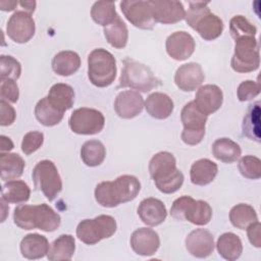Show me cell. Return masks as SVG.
<instances>
[{
  "label": "cell",
  "mask_w": 261,
  "mask_h": 261,
  "mask_svg": "<svg viewBox=\"0 0 261 261\" xmlns=\"http://www.w3.org/2000/svg\"><path fill=\"white\" fill-rule=\"evenodd\" d=\"M180 120L184 125L180 138L182 142L190 146L201 143L205 136L207 115L202 113L194 101L187 103L180 112Z\"/></svg>",
  "instance_id": "cell-11"
},
{
  "label": "cell",
  "mask_w": 261,
  "mask_h": 261,
  "mask_svg": "<svg viewBox=\"0 0 261 261\" xmlns=\"http://www.w3.org/2000/svg\"><path fill=\"white\" fill-rule=\"evenodd\" d=\"M216 249L223 259L234 261L242 255L243 244L241 239L236 233L224 232L218 238Z\"/></svg>",
  "instance_id": "cell-29"
},
{
  "label": "cell",
  "mask_w": 261,
  "mask_h": 261,
  "mask_svg": "<svg viewBox=\"0 0 261 261\" xmlns=\"http://www.w3.org/2000/svg\"><path fill=\"white\" fill-rule=\"evenodd\" d=\"M144 107V99L139 92L126 90L120 92L114 101L116 114L123 119H130L138 116Z\"/></svg>",
  "instance_id": "cell-20"
},
{
  "label": "cell",
  "mask_w": 261,
  "mask_h": 261,
  "mask_svg": "<svg viewBox=\"0 0 261 261\" xmlns=\"http://www.w3.org/2000/svg\"><path fill=\"white\" fill-rule=\"evenodd\" d=\"M194 102L197 108L208 116L216 112L221 107L223 102V93L216 85H204L198 89Z\"/></svg>",
  "instance_id": "cell-19"
},
{
  "label": "cell",
  "mask_w": 261,
  "mask_h": 261,
  "mask_svg": "<svg viewBox=\"0 0 261 261\" xmlns=\"http://www.w3.org/2000/svg\"><path fill=\"white\" fill-rule=\"evenodd\" d=\"M0 97L1 100H4L9 103L17 102L19 98V90L14 80H1Z\"/></svg>",
  "instance_id": "cell-43"
},
{
  "label": "cell",
  "mask_w": 261,
  "mask_h": 261,
  "mask_svg": "<svg viewBox=\"0 0 261 261\" xmlns=\"http://www.w3.org/2000/svg\"><path fill=\"white\" fill-rule=\"evenodd\" d=\"M36 24L32 14L23 11H15L8 19L6 24V34L17 44L29 42L35 35Z\"/></svg>",
  "instance_id": "cell-14"
},
{
  "label": "cell",
  "mask_w": 261,
  "mask_h": 261,
  "mask_svg": "<svg viewBox=\"0 0 261 261\" xmlns=\"http://www.w3.org/2000/svg\"><path fill=\"white\" fill-rule=\"evenodd\" d=\"M44 142V134L41 132H29L27 133L21 141V151L25 155H31L41 148Z\"/></svg>",
  "instance_id": "cell-42"
},
{
  "label": "cell",
  "mask_w": 261,
  "mask_h": 261,
  "mask_svg": "<svg viewBox=\"0 0 261 261\" xmlns=\"http://www.w3.org/2000/svg\"><path fill=\"white\" fill-rule=\"evenodd\" d=\"M188 252L197 258H206L214 250V238L212 233L204 228L192 230L186 238Z\"/></svg>",
  "instance_id": "cell-21"
},
{
  "label": "cell",
  "mask_w": 261,
  "mask_h": 261,
  "mask_svg": "<svg viewBox=\"0 0 261 261\" xmlns=\"http://www.w3.org/2000/svg\"><path fill=\"white\" fill-rule=\"evenodd\" d=\"M194 38L185 31L174 32L169 35L165 42L167 54L174 60L182 61L192 56L195 51Z\"/></svg>",
  "instance_id": "cell-16"
},
{
  "label": "cell",
  "mask_w": 261,
  "mask_h": 261,
  "mask_svg": "<svg viewBox=\"0 0 261 261\" xmlns=\"http://www.w3.org/2000/svg\"><path fill=\"white\" fill-rule=\"evenodd\" d=\"M218 172V166L210 159L203 158L195 161L190 170L192 184L196 186H206L213 181Z\"/></svg>",
  "instance_id": "cell-25"
},
{
  "label": "cell",
  "mask_w": 261,
  "mask_h": 261,
  "mask_svg": "<svg viewBox=\"0 0 261 261\" xmlns=\"http://www.w3.org/2000/svg\"><path fill=\"white\" fill-rule=\"evenodd\" d=\"M141 190L140 180L129 174H123L116 179L101 181L95 188V199L103 207L113 208L119 204L133 201Z\"/></svg>",
  "instance_id": "cell-1"
},
{
  "label": "cell",
  "mask_w": 261,
  "mask_h": 261,
  "mask_svg": "<svg viewBox=\"0 0 261 261\" xmlns=\"http://www.w3.org/2000/svg\"><path fill=\"white\" fill-rule=\"evenodd\" d=\"M32 177L35 190L41 191L49 201H53L62 190L60 174L51 160L39 161L33 169Z\"/></svg>",
  "instance_id": "cell-9"
},
{
  "label": "cell",
  "mask_w": 261,
  "mask_h": 261,
  "mask_svg": "<svg viewBox=\"0 0 261 261\" xmlns=\"http://www.w3.org/2000/svg\"><path fill=\"white\" fill-rule=\"evenodd\" d=\"M208 4L209 2L203 1L189 2V9L186 11L185 19L202 39L212 41L222 34L223 21L219 16L210 11Z\"/></svg>",
  "instance_id": "cell-4"
},
{
  "label": "cell",
  "mask_w": 261,
  "mask_h": 261,
  "mask_svg": "<svg viewBox=\"0 0 261 261\" xmlns=\"http://www.w3.org/2000/svg\"><path fill=\"white\" fill-rule=\"evenodd\" d=\"M116 221L110 215H98L93 219H84L76 226L77 239L86 245H95L108 239L116 231Z\"/></svg>",
  "instance_id": "cell-8"
},
{
  "label": "cell",
  "mask_w": 261,
  "mask_h": 261,
  "mask_svg": "<svg viewBox=\"0 0 261 261\" xmlns=\"http://www.w3.org/2000/svg\"><path fill=\"white\" fill-rule=\"evenodd\" d=\"M68 124L70 129L77 135H96L103 129L105 117L97 109L82 107L71 113Z\"/></svg>",
  "instance_id": "cell-12"
},
{
  "label": "cell",
  "mask_w": 261,
  "mask_h": 261,
  "mask_svg": "<svg viewBox=\"0 0 261 261\" xmlns=\"http://www.w3.org/2000/svg\"><path fill=\"white\" fill-rule=\"evenodd\" d=\"M160 86V81L145 64L125 59L119 77V88H130L137 92L147 93Z\"/></svg>",
  "instance_id": "cell-6"
},
{
  "label": "cell",
  "mask_w": 261,
  "mask_h": 261,
  "mask_svg": "<svg viewBox=\"0 0 261 261\" xmlns=\"http://www.w3.org/2000/svg\"><path fill=\"white\" fill-rule=\"evenodd\" d=\"M205 80L202 66L196 62L180 65L174 74V83L184 92H193L199 89Z\"/></svg>",
  "instance_id": "cell-17"
},
{
  "label": "cell",
  "mask_w": 261,
  "mask_h": 261,
  "mask_svg": "<svg viewBox=\"0 0 261 261\" xmlns=\"http://www.w3.org/2000/svg\"><path fill=\"white\" fill-rule=\"evenodd\" d=\"M241 174L249 179L261 177V160L253 155H247L240 159L238 164Z\"/></svg>",
  "instance_id": "cell-40"
},
{
  "label": "cell",
  "mask_w": 261,
  "mask_h": 261,
  "mask_svg": "<svg viewBox=\"0 0 261 261\" xmlns=\"http://www.w3.org/2000/svg\"><path fill=\"white\" fill-rule=\"evenodd\" d=\"M229 220L234 227L239 229H246L251 223L258 220V216L252 206L241 203L230 209Z\"/></svg>",
  "instance_id": "cell-37"
},
{
  "label": "cell",
  "mask_w": 261,
  "mask_h": 261,
  "mask_svg": "<svg viewBox=\"0 0 261 261\" xmlns=\"http://www.w3.org/2000/svg\"><path fill=\"white\" fill-rule=\"evenodd\" d=\"M153 17L156 22L170 24L185 18L186 10L181 2L175 0H149Z\"/></svg>",
  "instance_id": "cell-15"
},
{
  "label": "cell",
  "mask_w": 261,
  "mask_h": 261,
  "mask_svg": "<svg viewBox=\"0 0 261 261\" xmlns=\"http://www.w3.org/2000/svg\"><path fill=\"white\" fill-rule=\"evenodd\" d=\"M229 32L232 39L236 41L244 37H255L257 34V28L245 16L234 15L229 21Z\"/></svg>",
  "instance_id": "cell-39"
},
{
  "label": "cell",
  "mask_w": 261,
  "mask_h": 261,
  "mask_svg": "<svg viewBox=\"0 0 261 261\" xmlns=\"http://www.w3.org/2000/svg\"><path fill=\"white\" fill-rule=\"evenodd\" d=\"M31 196V189L23 180H8L2 186L1 199L6 203H25Z\"/></svg>",
  "instance_id": "cell-32"
},
{
  "label": "cell",
  "mask_w": 261,
  "mask_h": 261,
  "mask_svg": "<svg viewBox=\"0 0 261 261\" xmlns=\"http://www.w3.org/2000/svg\"><path fill=\"white\" fill-rule=\"evenodd\" d=\"M230 65L234 71L240 73L251 72L259 68V43L255 37H244L236 40Z\"/></svg>",
  "instance_id": "cell-10"
},
{
  "label": "cell",
  "mask_w": 261,
  "mask_h": 261,
  "mask_svg": "<svg viewBox=\"0 0 261 261\" xmlns=\"http://www.w3.org/2000/svg\"><path fill=\"white\" fill-rule=\"evenodd\" d=\"M106 156L104 145L98 140H90L84 143L81 148V158L83 162L90 167L100 165Z\"/></svg>",
  "instance_id": "cell-36"
},
{
  "label": "cell",
  "mask_w": 261,
  "mask_h": 261,
  "mask_svg": "<svg viewBox=\"0 0 261 261\" xmlns=\"http://www.w3.org/2000/svg\"><path fill=\"white\" fill-rule=\"evenodd\" d=\"M104 36L107 42L116 49H122L126 46L128 40V31L125 22L118 15L111 23L104 27Z\"/></svg>",
  "instance_id": "cell-33"
},
{
  "label": "cell",
  "mask_w": 261,
  "mask_h": 261,
  "mask_svg": "<svg viewBox=\"0 0 261 261\" xmlns=\"http://www.w3.org/2000/svg\"><path fill=\"white\" fill-rule=\"evenodd\" d=\"M130 247L133 251L140 256L154 255L160 246L158 233L149 227H140L130 236Z\"/></svg>",
  "instance_id": "cell-18"
},
{
  "label": "cell",
  "mask_w": 261,
  "mask_h": 261,
  "mask_svg": "<svg viewBox=\"0 0 261 261\" xmlns=\"http://www.w3.org/2000/svg\"><path fill=\"white\" fill-rule=\"evenodd\" d=\"M75 251V241L71 234H61L51 244L47 258L50 261L70 260Z\"/></svg>",
  "instance_id": "cell-30"
},
{
  "label": "cell",
  "mask_w": 261,
  "mask_h": 261,
  "mask_svg": "<svg viewBox=\"0 0 261 261\" xmlns=\"http://www.w3.org/2000/svg\"><path fill=\"white\" fill-rule=\"evenodd\" d=\"M138 215L145 224L149 226H156L165 220L167 211L161 200L156 198H147L140 203L138 207Z\"/></svg>",
  "instance_id": "cell-22"
},
{
  "label": "cell",
  "mask_w": 261,
  "mask_h": 261,
  "mask_svg": "<svg viewBox=\"0 0 261 261\" xmlns=\"http://www.w3.org/2000/svg\"><path fill=\"white\" fill-rule=\"evenodd\" d=\"M74 91L71 86L63 83L53 85L48 93L50 103L62 112L70 109L74 103Z\"/></svg>",
  "instance_id": "cell-28"
},
{
  "label": "cell",
  "mask_w": 261,
  "mask_h": 261,
  "mask_svg": "<svg viewBox=\"0 0 261 261\" xmlns=\"http://www.w3.org/2000/svg\"><path fill=\"white\" fill-rule=\"evenodd\" d=\"M13 149V143L10 138L5 136H0V150L1 152H9Z\"/></svg>",
  "instance_id": "cell-47"
},
{
  "label": "cell",
  "mask_w": 261,
  "mask_h": 261,
  "mask_svg": "<svg viewBox=\"0 0 261 261\" xmlns=\"http://www.w3.org/2000/svg\"><path fill=\"white\" fill-rule=\"evenodd\" d=\"M144 106L147 112L156 119H165L169 117L174 107L172 99L161 92L150 94L147 97Z\"/></svg>",
  "instance_id": "cell-24"
},
{
  "label": "cell",
  "mask_w": 261,
  "mask_h": 261,
  "mask_svg": "<svg viewBox=\"0 0 261 261\" xmlns=\"http://www.w3.org/2000/svg\"><path fill=\"white\" fill-rule=\"evenodd\" d=\"M51 64L55 73L61 76H68L79 70L81 66V57L74 51H60L53 57Z\"/></svg>",
  "instance_id": "cell-27"
},
{
  "label": "cell",
  "mask_w": 261,
  "mask_h": 261,
  "mask_svg": "<svg viewBox=\"0 0 261 261\" xmlns=\"http://www.w3.org/2000/svg\"><path fill=\"white\" fill-rule=\"evenodd\" d=\"M120 9L125 18L136 28L152 30L156 24L148 1L123 0L120 2Z\"/></svg>",
  "instance_id": "cell-13"
},
{
  "label": "cell",
  "mask_w": 261,
  "mask_h": 261,
  "mask_svg": "<svg viewBox=\"0 0 261 261\" xmlns=\"http://www.w3.org/2000/svg\"><path fill=\"white\" fill-rule=\"evenodd\" d=\"M35 116L41 124L45 126H53L62 120L64 112L54 107L48 98L44 97L38 101L35 106Z\"/></svg>",
  "instance_id": "cell-34"
},
{
  "label": "cell",
  "mask_w": 261,
  "mask_h": 261,
  "mask_svg": "<svg viewBox=\"0 0 261 261\" xmlns=\"http://www.w3.org/2000/svg\"><path fill=\"white\" fill-rule=\"evenodd\" d=\"M212 154L219 161L232 163L240 158L242 150L240 145L231 139L219 138L212 144Z\"/></svg>",
  "instance_id": "cell-31"
},
{
  "label": "cell",
  "mask_w": 261,
  "mask_h": 261,
  "mask_svg": "<svg viewBox=\"0 0 261 261\" xmlns=\"http://www.w3.org/2000/svg\"><path fill=\"white\" fill-rule=\"evenodd\" d=\"M21 73V65L18 60L9 55L0 56V80H18Z\"/></svg>",
  "instance_id": "cell-41"
},
{
  "label": "cell",
  "mask_w": 261,
  "mask_h": 261,
  "mask_svg": "<svg viewBox=\"0 0 261 261\" xmlns=\"http://www.w3.org/2000/svg\"><path fill=\"white\" fill-rule=\"evenodd\" d=\"M18 4L17 1H14V0H1L0 1V9L3 10V11H11L13 10L16 5Z\"/></svg>",
  "instance_id": "cell-48"
},
{
  "label": "cell",
  "mask_w": 261,
  "mask_h": 261,
  "mask_svg": "<svg viewBox=\"0 0 261 261\" xmlns=\"http://www.w3.org/2000/svg\"><path fill=\"white\" fill-rule=\"evenodd\" d=\"M260 93V85L254 81H244L242 82L237 90L238 99L242 102L249 101L257 97Z\"/></svg>",
  "instance_id": "cell-44"
},
{
  "label": "cell",
  "mask_w": 261,
  "mask_h": 261,
  "mask_svg": "<svg viewBox=\"0 0 261 261\" xmlns=\"http://www.w3.org/2000/svg\"><path fill=\"white\" fill-rule=\"evenodd\" d=\"M25 167L24 160L16 153H0V176L2 180H13L20 177Z\"/></svg>",
  "instance_id": "cell-26"
},
{
  "label": "cell",
  "mask_w": 261,
  "mask_h": 261,
  "mask_svg": "<svg viewBox=\"0 0 261 261\" xmlns=\"http://www.w3.org/2000/svg\"><path fill=\"white\" fill-rule=\"evenodd\" d=\"M247 234L250 243L256 247H261V223L257 220L253 223H251L247 228Z\"/></svg>",
  "instance_id": "cell-46"
},
{
  "label": "cell",
  "mask_w": 261,
  "mask_h": 261,
  "mask_svg": "<svg viewBox=\"0 0 261 261\" xmlns=\"http://www.w3.org/2000/svg\"><path fill=\"white\" fill-rule=\"evenodd\" d=\"M0 124L2 126L11 125L16 117V112L14 108L4 100L0 101Z\"/></svg>",
  "instance_id": "cell-45"
},
{
  "label": "cell",
  "mask_w": 261,
  "mask_h": 261,
  "mask_svg": "<svg viewBox=\"0 0 261 261\" xmlns=\"http://www.w3.org/2000/svg\"><path fill=\"white\" fill-rule=\"evenodd\" d=\"M170 214L179 221L188 220L196 225H206L211 220L212 208L206 201L182 196L174 200L170 208Z\"/></svg>",
  "instance_id": "cell-7"
},
{
  "label": "cell",
  "mask_w": 261,
  "mask_h": 261,
  "mask_svg": "<svg viewBox=\"0 0 261 261\" xmlns=\"http://www.w3.org/2000/svg\"><path fill=\"white\" fill-rule=\"evenodd\" d=\"M149 172L156 188L163 194H172L184 184V174L176 168V160L170 152L155 154L149 162Z\"/></svg>",
  "instance_id": "cell-2"
},
{
  "label": "cell",
  "mask_w": 261,
  "mask_h": 261,
  "mask_svg": "<svg viewBox=\"0 0 261 261\" xmlns=\"http://www.w3.org/2000/svg\"><path fill=\"white\" fill-rule=\"evenodd\" d=\"M243 135L257 143L260 142V102L249 105L243 119Z\"/></svg>",
  "instance_id": "cell-35"
},
{
  "label": "cell",
  "mask_w": 261,
  "mask_h": 261,
  "mask_svg": "<svg viewBox=\"0 0 261 261\" xmlns=\"http://www.w3.org/2000/svg\"><path fill=\"white\" fill-rule=\"evenodd\" d=\"M18 3L24 9V11L30 14H32L36 9V1H20Z\"/></svg>",
  "instance_id": "cell-49"
},
{
  "label": "cell",
  "mask_w": 261,
  "mask_h": 261,
  "mask_svg": "<svg viewBox=\"0 0 261 261\" xmlns=\"http://www.w3.org/2000/svg\"><path fill=\"white\" fill-rule=\"evenodd\" d=\"M117 16L118 14L115 10V3L112 1H97L91 8L92 19L102 27L108 25Z\"/></svg>",
  "instance_id": "cell-38"
},
{
  "label": "cell",
  "mask_w": 261,
  "mask_h": 261,
  "mask_svg": "<svg viewBox=\"0 0 261 261\" xmlns=\"http://www.w3.org/2000/svg\"><path fill=\"white\" fill-rule=\"evenodd\" d=\"M22 257L29 260H36L45 257L50 249L46 237L39 233H29L24 236L19 245Z\"/></svg>",
  "instance_id": "cell-23"
},
{
  "label": "cell",
  "mask_w": 261,
  "mask_h": 261,
  "mask_svg": "<svg viewBox=\"0 0 261 261\" xmlns=\"http://www.w3.org/2000/svg\"><path fill=\"white\" fill-rule=\"evenodd\" d=\"M116 60L114 56L103 48L94 49L88 56V77L98 87L110 86L116 76Z\"/></svg>",
  "instance_id": "cell-5"
},
{
  "label": "cell",
  "mask_w": 261,
  "mask_h": 261,
  "mask_svg": "<svg viewBox=\"0 0 261 261\" xmlns=\"http://www.w3.org/2000/svg\"><path fill=\"white\" fill-rule=\"evenodd\" d=\"M13 221L21 229L38 228L50 232L59 227L61 217L47 204H22L14 209Z\"/></svg>",
  "instance_id": "cell-3"
}]
</instances>
